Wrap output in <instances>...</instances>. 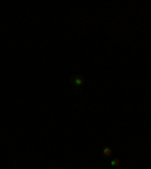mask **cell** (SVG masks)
<instances>
[{
    "mask_svg": "<svg viewBox=\"0 0 151 169\" xmlns=\"http://www.w3.org/2000/svg\"><path fill=\"white\" fill-rule=\"evenodd\" d=\"M85 77L82 76V74H74L73 77L70 79V83H71V86H73V89H76V91H80L83 86H85Z\"/></svg>",
    "mask_w": 151,
    "mask_h": 169,
    "instance_id": "obj_1",
    "label": "cell"
},
{
    "mask_svg": "<svg viewBox=\"0 0 151 169\" xmlns=\"http://www.w3.org/2000/svg\"><path fill=\"white\" fill-rule=\"evenodd\" d=\"M109 166H110V168H119V166H121V160H119V158L118 157H115V158H110V160H109Z\"/></svg>",
    "mask_w": 151,
    "mask_h": 169,
    "instance_id": "obj_2",
    "label": "cell"
},
{
    "mask_svg": "<svg viewBox=\"0 0 151 169\" xmlns=\"http://www.w3.org/2000/svg\"><path fill=\"white\" fill-rule=\"evenodd\" d=\"M103 157H106V158L112 157V148H110V147H104V148H103Z\"/></svg>",
    "mask_w": 151,
    "mask_h": 169,
    "instance_id": "obj_3",
    "label": "cell"
}]
</instances>
